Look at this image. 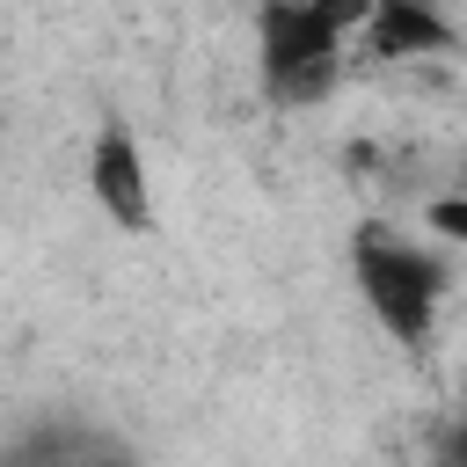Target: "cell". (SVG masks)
<instances>
[{
	"instance_id": "6da1fadb",
	"label": "cell",
	"mask_w": 467,
	"mask_h": 467,
	"mask_svg": "<svg viewBox=\"0 0 467 467\" xmlns=\"http://www.w3.org/2000/svg\"><path fill=\"white\" fill-rule=\"evenodd\" d=\"M365 0H270L255 7V88L270 109H314L350 66Z\"/></svg>"
},
{
	"instance_id": "7a4b0ae2",
	"label": "cell",
	"mask_w": 467,
	"mask_h": 467,
	"mask_svg": "<svg viewBox=\"0 0 467 467\" xmlns=\"http://www.w3.org/2000/svg\"><path fill=\"white\" fill-rule=\"evenodd\" d=\"M350 277H358V299L365 314L379 321L387 343L401 350H423L438 336V314H445V292H452V270L431 241H409L394 226H358L350 234Z\"/></svg>"
},
{
	"instance_id": "3957f363",
	"label": "cell",
	"mask_w": 467,
	"mask_h": 467,
	"mask_svg": "<svg viewBox=\"0 0 467 467\" xmlns=\"http://www.w3.org/2000/svg\"><path fill=\"white\" fill-rule=\"evenodd\" d=\"M88 197L102 204V219L117 234H146L153 226V175H146V153H139L131 124H117V117L88 146Z\"/></svg>"
},
{
	"instance_id": "277c9868",
	"label": "cell",
	"mask_w": 467,
	"mask_h": 467,
	"mask_svg": "<svg viewBox=\"0 0 467 467\" xmlns=\"http://www.w3.org/2000/svg\"><path fill=\"white\" fill-rule=\"evenodd\" d=\"M350 51H365V58H445V51H460V29L423 0H372Z\"/></svg>"
},
{
	"instance_id": "5b68a950",
	"label": "cell",
	"mask_w": 467,
	"mask_h": 467,
	"mask_svg": "<svg viewBox=\"0 0 467 467\" xmlns=\"http://www.w3.org/2000/svg\"><path fill=\"white\" fill-rule=\"evenodd\" d=\"M416 467H467V409H460V416L423 445V460H416Z\"/></svg>"
},
{
	"instance_id": "8992f818",
	"label": "cell",
	"mask_w": 467,
	"mask_h": 467,
	"mask_svg": "<svg viewBox=\"0 0 467 467\" xmlns=\"http://www.w3.org/2000/svg\"><path fill=\"white\" fill-rule=\"evenodd\" d=\"M423 226L445 234L452 248H467V197H431V204H423Z\"/></svg>"
}]
</instances>
